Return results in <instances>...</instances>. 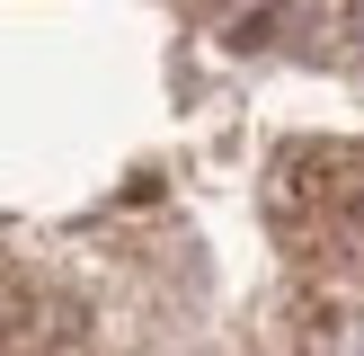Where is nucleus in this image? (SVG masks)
<instances>
[{"label":"nucleus","instance_id":"obj_1","mask_svg":"<svg viewBox=\"0 0 364 356\" xmlns=\"http://www.w3.org/2000/svg\"><path fill=\"white\" fill-rule=\"evenodd\" d=\"M0 356H364V0H0Z\"/></svg>","mask_w":364,"mask_h":356}]
</instances>
